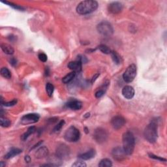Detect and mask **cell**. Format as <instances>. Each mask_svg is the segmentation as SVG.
<instances>
[{"label":"cell","mask_w":167,"mask_h":167,"mask_svg":"<svg viewBox=\"0 0 167 167\" xmlns=\"http://www.w3.org/2000/svg\"><path fill=\"white\" fill-rule=\"evenodd\" d=\"M98 8V3L94 0H86L80 3L77 7V12L79 15H85L95 11Z\"/></svg>","instance_id":"obj_1"},{"label":"cell","mask_w":167,"mask_h":167,"mask_svg":"<svg viewBox=\"0 0 167 167\" xmlns=\"http://www.w3.org/2000/svg\"><path fill=\"white\" fill-rule=\"evenodd\" d=\"M123 148L127 155H130L134 152L135 146V139L133 134L130 131H127L123 134Z\"/></svg>","instance_id":"obj_2"},{"label":"cell","mask_w":167,"mask_h":167,"mask_svg":"<svg viewBox=\"0 0 167 167\" xmlns=\"http://www.w3.org/2000/svg\"><path fill=\"white\" fill-rule=\"evenodd\" d=\"M144 136L150 143H155L157 141L158 133H157V123L154 121L151 122L144 129Z\"/></svg>","instance_id":"obj_3"},{"label":"cell","mask_w":167,"mask_h":167,"mask_svg":"<svg viewBox=\"0 0 167 167\" xmlns=\"http://www.w3.org/2000/svg\"><path fill=\"white\" fill-rule=\"evenodd\" d=\"M80 138V131L74 126H71L69 129H67L64 134L65 140L69 142H76L79 141Z\"/></svg>","instance_id":"obj_4"},{"label":"cell","mask_w":167,"mask_h":167,"mask_svg":"<svg viewBox=\"0 0 167 167\" xmlns=\"http://www.w3.org/2000/svg\"><path fill=\"white\" fill-rule=\"evenodd\" d=\"M97 30L99 33L105 37L111 36L114 32V29L111 24L107 21H103L97 26Z\"/></svg>","instance_id":"obj_5"},{"label":"cell","mask_w":167,"mask_h":167,"mask_svg":"<svg viewBox=\"0 0 167 167\" xmlns=\"http://www.w3.org/2000/svg\"><path fill=\"white\" fill-rule=\"evenodd\" d=\"M136 75V66L134 64H131L129 65L124 73L123 74V78L124 81L127 83H130L133 81Z\"/></svg>","instance_id":"obj_6"},{"label":"cell","mask_w":167,"mask_h":167,"mask_svg":"<svg viewBox=\"0 0 167 167\" xmlns=\"http://www.w3.org/2000/svg\"><path fill=\"white\" fill-rule=\"evenodd\" d=\"M71 153V150L65 144H60L56 148L55 155L60 159H66L68 158Z\"/></svg>","instance_id":"obj_7"},{"label":"cell","mask_w":167,"mask_h":167,"mask_svg":"<svg viewBox=\"0 0 167 167\" xmlns=\"http://www.w3.org/2000/svg\"><path fill=\"white\" fill-rule=\"evenodd\" d=\"M109 134L106 130L103 128L97 129L93 133V137L95 141L99 144H103L108 139Z\"/></svg>","instance_id":"obj_8"},{"label":"cell","mask_w":167,"mask_h":167,"mask_svg":"<svg viewBox=\"0 0 167 167\" xmlns=\"http://www.w3.org/2000/svg\"><path fill=\"white\" fill-rule=\"evenodd\" d=\"M40 116L37 114H28L24 115V116L21 118V123L22 125H28L33 124L39 121Z\"/></svg>","instance_id":"obj_9"},{"label":"cell","mask_w":167,"mask_h":167,"mask_svg":"<svg viewBox=\"0 0 167 167\" xmlns=\"http://www.w3.org/2000/svg\"><path fill=\"white\" fill-rule=\"evenodd\" d=\"M112 155L114 159L118 161H122L124 160L125 158V155H127L123 148L120 146L116 147L113 149L112 152Z\"/></svg>","instance_id":"obj_10"},{"label":"cell","mask_w":167,"mask_h":167,"mask_svg":"<svg viewBox=\"0 0 167 167\" xmlns=\"http://www.w3.org/2000/svg\"><path fill=\"white\" fill-rule=\"evenodd\" d=\"M125 123V118L121 116H116L112 118L111 120V125L112 127L116 130H118V129L123 127V125Z\"/></svg>","instance_id":"obj_11"},{"label":"cell","mask_w":167,"mask_h":167,"mask_svg":"<svg viewBox=\"0 0 167 167\" xmlns=\"http://www.w3.org/2000/svg\"><path fill=\"white\" fill-rule=\"evenodd\" d=\"M108 10H109V11L110 13H112V14H119L122 11L123 5L122 3L118 1L112 2L111 3H110L109 6H108Z\"/></svg>","instance_id":"obj_12"},{"label":"cell","mask_w":167,"mask_h":167,"mask_svg":"<svg viewBox=\"0 0 167 167\" xmlns=\"http://www.w3.org/2000/svg\"><path fill=\"white\" fill-rule=\"evenodd\" d=\"M122 95L125 98L131 99L134 96V90L131 86H125L122 89Z\"/></svg>","instance_id":"obj_13"},{"label":"cell","mask_w":167,"mask_h":167,"mask_svg":"<svg viewBox=\"0 0 167 167\" xmlns=\"http://www.w3.org/2000/svg\"><path fill=\"white\" fill-rule=\"evenodd\" d=\"M48 153H49V151L48 148L46 146H42L36 151V152L35 153V156L37 159H42L47 157Z\"/></svg>","instance_id":"obj_14"},{"label":"cell","mask_w":167,"mask_h":167,"mask_svg":"<svg viewBox=\"0 0 167 167\" xmlns=\"http://www.w3.org/2000/svg\"><path fill=\"white\" fill-rule=\"evenodd\" d=\"M82 63L79 61H71L68 64V68L74 72H80L82 70Z\"/></svg>","instance_id":"obj_15"},{"label":"cell","mask_w":167,"mask_h":167,"mask_svg":"<svg viewBox=\"0 0 167 167\" xmlns=\"http://www.w3.org/2000/svg\"><path fill=\"white\" fill-rule=\"evenodd\" d=\"M66 106L67 107H68L69 108V109H71L72 110H79L82 109V104L81 102L79 101L74 100V101H71L68 102V103L66 104Z\"/></svg>","instance_id":"obj_16"},{"label":"cell","mask_w":167,"mask_h":167,"mask_svg":"<svg viewBox=\"0 0 167 167\" xmlns=\"http://www.w3.org/2000/svg\"><path fill=\"white\" fill-rule=\"evenodd\" d=\"M109 81H106L104 84L103 85L101 86V87L99 89V90L96 91L95 93V96L96 98H101V97H103L104 95V94L106 92V89L108 88L109 86Z\"/></svg>","instance_id":"obj_17"},{"label":"cell","mask_w":167,"mask_h":167,"mask_svg":"<svg viewBox=\"0 0 167 167\" xmlns=\"http://www.w3.org/2000/svg\"><path fill=\"white\" fill-rule=\"evenodd\" d=\"M95 156V150H90L88 151L87 152L82 153L79 155V157L82 160H89L93 158Z\"/></svg>","instance_id":"obj_18"},{"label":"cell","mask_w":167,"mask_h":167,"mask_svg":"<svg viewBox=\"0 0 167 167\" xmlns=\"http://www.w3.org/2000/svg\"><path fill=\"white\" fill-rule=\"evenodd\" d=\"M21 153H22L21 150L18 149V148H13V149L10 150L9 152L5 155L4 158L6 159H9L14 157L16 155H19Z\"/></svg>","instance_id":"obj_19"},{"label":"cell","mask_w":167,"mask_h":167,"mask_svg":"<svg viewBox=\"0 0 167 167\" xmlns=\"http://www.w3.org/2000/svg\"><path fill=\"white\" fill-rule=\"evenodd\" d=\"M1 48L2 50L3 51V52L8 55H12L14 54L15 50L11 46H10L7 44H1Z\"/></svg>","instance_id":"obj_20"},{"label":"cell","mask_w":167,"mask_h":167,"mask_svg":"<svg viewBox=\"0 0 167 167\" xmlns=\"http://www.w3.org/2000/svg\"><path fill=\"white\" fill-rule=\"evenodd\" d=\"M110 54H111V57L113 61H114L116 64L120 65L122 62V57H121L119 54H118L116 52H115V51H112Z\"/></svg>","instance_id":"obj_21"},{"label":"cell","mask_w":167,"mask_h":167,"mask_svg":"<svg viewBox=\"0 0 167 167\" xmlns=\"http://www.w3.org/2000/svg\"><path fill=\"white\" fill-rule=\"evenodd\" d=\"M76 77V72H71L70 73L67 74L66 76H65L62 79V82L64 84H69L71 82L72 80H73Z\"/></svg>","instance_id":"obj_22"},{"label":"cell","mask_w":167,"mask_h":167,"mask_svg":"<svg viewBox=\"0 0 167 167\" xmlns=\"http://www.w3.org/2000/svg\"><path fill=\"white\" fill-rule=\"evenodd\" d=\"M35 127H30L28 128V131L21 136V139L24 141H26V140L28 139V137L30 136L31 134L35 133Z\"/></svg>","instance_id":"obj_23"},{"label":"cell","mask_w":167,"mask_h":167,"mask_svg":"<svg viewBox=\"0 0 167 167\" xmlns=\"http://www.w3.org/2000/svg\"><path fill=\"white\" fill-rule=\"evenodd\" d=\"M1 75L7 79H9L11 78V73L7 67H2L1 69Z\"/></svg>","instance_id":"obj_24"},{"label":"cell","mask_w":167,"mask_h":167,"mask_svg":"<svg viewBox=\"0 0 167 167\" xmlns=\"http://www.w3.org/2000/svg\"><path fill=\"white\" fill-rule=\"evenodd\" d=\"M112 163L109 159H103L99 163V166L100 167H111Z\"/></svg>","instance_id":"obj_25"},{"label":"cell","mask_w":167,"mask_h":167,"mask_svg":"<svg viewBox=\"0 0 167 167\" xmlns=\"http://www.w3.org/2000/svg\"><path fill=\"white\" fill-rule=\"evenodd\" d=\"M54 87L51 83H47L46 85V91L49 97H52L54 93Z\"/></svg>","instance_id":"obj_26"},{"label":"cell","mask_w":167,"mask_h":167,"mask_svg":"<svg viewBox=\"0 0 167 167\" xmlns=\"http://www.w3.org/2000/svg\"><path fill=\"white\" fill-rule=\"evenodd\" d=\"M98 48L101 52L105 54H110L112 52V50L110 49V48H109V47H107L106 45H99L98 47Z\"/></svg>","instance_id":"obj_27"},{"label":"cell","mask_w":167,"mask_h":167,"mask_svg":"<svg viewBox=\"0 0 167 167\" xmlns=\"http://www.w3.org/2000/svg\"><path fill=\"white\" fill-rule=\"evenodd\" d=\"M0 123H1V126L3 127H8L11 124V122L9 120L7 119V118L1 117L0 118Z\"/></svg>","instance_id":"obj_28"},{"label":"cell","mask_w":167,"mask_h":167,"mask_svg":"<svg viewBox=\"0 0 167 167\" xmlns=\"http://www.w3.org/2000/svg\"><path fill=\"white\" fill-rule=\"evenodd\" d=\"M2 2L3 3L7 4V5H9V6L13 7V9H15L19 10H24V7H21V6H19V5H16V4H15V3H11V2L7 1H2Z\"/></svg>","instance_id":"obj_29"},{"label":"cell","mask_w":167,"mask_h":167,"mask_svg":"<svg viewBox=\"0 0 167 167\" xmlns=\"http://www.w3.org/2000/svg\"><path fill=\"white\" fill-rule=\"evenodd\" d=\"M64 125H65V121L64 120L60 121V122H59V123H58V124L54 127V128L53 129V132L56 133V132L60 131Z\"/></svg>","instance_id":"obj_30"},{"label":"cell","mask_w":167,"mask_h":167,"mask_svg":"<svg viewBox=\"0 0 167 167\" xmlns=\"http://www.w3.org/2000/svg\"><path fill=\"white\" fill-rule=\"evenodd\" d=\"M72 166L76 167H86L87 165H86V164L84 162H83L82 159H80L76 161Z\"/></svg>","instance_id":"obj_31"},{"label":"cell","mask_w":167,"mask_h":167,"mask_svg":"<svg viewBox=\"0 0 167 167\" xmlns=\"http://www.w3.org/2000/svg\"><path fill=\"white\" fill-rule=\"evenodd\" d=\"M17 103V99H13V100L11 101L5 102V103H3L1 104L4 105L5 106L9 107V106H14V105H15Z\"/></svg>","instance_id":"obj_32"},{"label":"cell","mask_w":167,"mask_h":167,"mask_svg":"<svg viewBox=\"0 0 167 167\" xmlns=\"http://www.w3.org/2000/svg\"><path fill=\"white\" fill-rule=\"evenodd\" d=\"M38 58L42 62H46L47 61V56L45 53H40L38 55Z\"/></svg>","instance_id":"obj_33"},{"label":"cell","mask_w":167,"mask_h":167,"mask_svg":"<svg viewBox=\"0 0 167 167\" xmlns=\"http://www.w3.org/2000/svg\"><path fill=\"white\" fill-rule=\"evenodd\" d=\"M78 61H79L82 63H86L88 62V59L84 56L79 55L78 56Z\"/></svg>","instance_id":"obj_34"},{"label":"cell","mask_w":167,"mask_h":167,"mask_svg":"<svg viewBox=\"0 0 167 167\" xmlns=\"http://www.w3.org/2000/svg\"><path fill=\"white\" fill-rule=\"evenodd\" d=\"M149 155H150V157L151 158L154 159H157V160L161 161H166V159H164V158H162V157H159V156L154 155L153 154H151V153H150Z\"/></svg>","instance_id":"obj_35"},{"label":"cell","mask_w":167,"mask_h":167,"mask_svg":"<svg viewBox=\"0 0 167 167\" xmlns=\"http://www.w3.org/2000/svg\"><path fill=\"white\" fill-rule=\"evenodd\" d=\"M10 63L13 66H15L17 64V59L15 58H12L10 60Z\"/></svg>","instance_id":"obj_36"},{"label":"cell","mask_w":167,"mask_h":167,"mask_svg":"<svg viewBox=\"0 0 167 167\" xmlns=\"http://www.w3.org/2000/svg\"><path fill=\"white\" fill-rule=\"evenodd\" d=\"M99 74H98V73H97V74H96L95 75H94V77H93V79H92V80H91V82H92V83H93L94 82H95V80H96V79H97V78H98V77H99Z\"/></svg>","instance_id":"obj_37"},{"label":"cell","mask_w":167,"mask_h":167,"mask_svg":"<svg viewBox=\"0 0 167 167\" xmlns=\"http://www.w3.org/2000/svg\"><path fill=\"white\" fill-rule=\"evenodd\" d=\"M25 161H26L27 163H29L30 162V161H31V158H30V157H29V156H26L25 157Z\"/></svg>","instance_id":"obj_38"},{"label":"cell","mask_w":167,"mask_h":167,"mask_svg":"<svg viewBox=\"0 0 167 167\" xmlns=\"http://www.w3.org/2000/svg\"><path fill=\"white\" fill-rule=\"evenodd\" d=\"M42 141H40L39 142H38V143H37L36 145H35V146L31 148V150H33V149H34V148H37V147H38V146H39L40 144H42Z\"/></svg>","instance_id":"obj_39"},{"label":"cell","mask_w":167,"mask_h":167,"mask_svg":"<svg viewBox=\"0 0 167 167\" xmlns=\"http://www.w3.org/2000/svg\"><path fill=\"white\" fill-rule=\"evenodd\" d=\"M45 74L47 75V76H48V75H49V69H48V67H47V69H46Z\"/></svg>","instance_id":"obj_40"},{"label":"cell","mask_w":167,"mask_h":167,"mask_svg":"<svg viewBox=\"0 0 167 167\" xmlns=\"http://www.w3.org/2000/svg\"><path fill=\"white\" fill-rule=\"evenodd\" d=\"M5 166V164H3V162H1V164H0V166L3 167Z\"/></svg>","instance_id":"obj_41"},{"label":"cell","mask_w":167,"mask_h":167,"mask_svg":"<svg viewBox=\"0 0 167 167\" xmlns=\"http://www.w3.org/2000/svg\"><path fill=\"white\" fill-rule=\"evenodd\" d=\"M84 117L86 118H88V117H90V114H89V113H88V114H86V116H84Z\"/></svg>","instance_id":"obj_42"},{"label":"cell","mask_w":167,"mask_h":167,"mask_svg":"<svg viewBox=\"0 0 167 167\" xmlns=\"http://www.w3.org/2000/svg\"><path fill=\"white\" fill-rule=\"evenodd\" d=\"M85 130H86V131H86V133H88V129L86 127V128H85Z\"/></svg>","instance_id":"obj_43"}]
</instances>
